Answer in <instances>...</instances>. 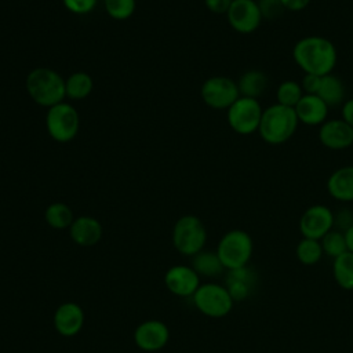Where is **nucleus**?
<instances>
[{"mask_svg": "<svg viewBox=\"0 0 353 353\" xmlns=\"http://www.w3.org/2000/svg\"><path fill=\"white\" fill-rule=\"evenodd\" d=\"M102 225L94 216L83 215L74 218L69 228L70 239L80 247H92L102 237Z\"/></svg>", "mask_w": 353, "mask_h": 353, "instance_id": "obj_17", "label": "nucleus"}, {"mask_svg": "<svg viewBox=\"0 0 353 353\" xmlns=\"http://www.w3.org/2000/svg\"><path fill=\"white\" fill-rule=\"evenodd\" d=\"M26 90L30 98L40 106L51 108L66 97L65 80L48 68H36L26 77Z\"/></svg>", "mask_w": 353, "mask_h": 353, "instance_id": "obj_3", "label": "nucleus"}, {"mask_svg": "<svg viewBox=\"0 0 353 353\" xmlns=\"http://www.w3.org/2000/svg\"><path fill=\"white\" fill-rule=\"evenodd\" d=\"M280 1H281V4H283L284 10L296 12V11L305 10V8L310 4L312 0H280Z\"/></svg>", "mask_w": 353, "mask_h": 353, "instance_id": "obj_36", "label": "nucleus"}, {"mask_svg": "<svg viewBox=\"0 0 353 353\" xmlns=\"http://www.w3.org/2000/svg\"><path fill=\"white\" fill-rule=\"evenodd\" d=\"M170 341V330L160 320H145L134 331V342L143 352H157Z\"/></svg>", "mask_w": 353, "mask_h": 353, "instance_id": "obj_13", "label": "nucleus"}, {"mask_svg": "<svg viewBox=\"0 0 353 353\" xmlns=\"http://www.w3.org/2000/svg\"><path fill=\"white\" fill-rule=\"evenodd\" d=\"M320 143L331 150H345L353 145V127L342 119H328L319 127Z\"/></svg>", "mask_w": 353, "mask_h": 353, "instance_id": "obj_14", "label": "nucleus"}, {"mask_svg": "<svg viewBox=\"0 0 353 353\" xmlns=\"http://www.w3.org/2000/svg\"><path fill=\"white\" fill-rule=\"evenodd\" d=\"M190 266L196 270V273L201 277H216L223 273L225 268L216 254V251L201 250L196 255L192 256Z\"/></svg>", "mask_w": 353, "mask_h": 353, "instance_id": "obj_22", "label": "nucleus"}, {"mask_svg": "<svg viewBox=\"0 0 353 353\" xmlns=\"http://www.w3.org/2000/svg\"><path fill=\"white\" fill-rule=\"evenodd\" d=\"M303 95L301 83L296 80H283L276 88V102L288 108H295Z\"/></svg>", "mask_w": 353, "mask_h": 353, "instance_id": "obj_27", "label": "nucleus"}, {"mask_svg": "<svg viewBox=\"0 0 353 353\" xmlns=\"http://www.w3.org/2000/svg\"><path fill=\"white\" fill-rule=\"evenodd\" d=\"M332 274L342 290L353 291V252L346 251L334 259Z\"/></svg>", "mask_w": 353, "mask_h": 353, "instance_id": "obj_23", "label": "nucleus"}, {"mask_svg": "<svg viewBox=\"0 0 353 353\" xmlns=\"http://www.w3.org/2000/svg\"><path fill=\"white\" fill-rule=\"evenodd\" d=\"M292 59L303 73L325 76L335 69L338 51L324 36H305L294 44Z\"/></svg>", "mask_w": 353, "mask_h": 353, "instance_id": "obj_1", "label": "nucleus"}, {"mask_svg": "<svg viewBox=\"0 0 353 353\" xmlns=\"http://www.w3.org/2000/svg\"><path fill=\"white\" fill-rule=\"evenodd\" d=\"M196 309L204 316L219 319L229 314L234 301L228 288L218 283H203L192 296Z\"/></svg>", "mask_w": 353, "mask_h": 353, "instance_id": "obj_6", "label": "nucleus"}, {"mask_svg": "<svg viewBox=\"0 0 353 353\" xmlns=\"http://www.w3.org/2000/svg\"><path fill=\"white\" fill-rule=\"evenodd\" d=\"M343 233H345V239H346L347 251L353 252V225L349 229H346Z\"/></svg>", "mask_w": 353, "mask_h": 353, "instance_id": "obj_37", "label": "nucleus"}, {"mask_svg": "<svg viewBox=\"0 0 353 353\" xmlns=\"http://www.w3.org/2000/svg\"><path fill=\"white\" fill-rule=\"evenodd\" d=\"M84 325V310L76 302L61 303L54 313L55 331L66 338L77 335Z\"/></svg>", "mask_w": 353, "mask_h": 353, "instance_id": "obj_15", "label": "nucleus"}, {"mask_svg": "<svg viewBox=\"0 0 353 353\" xmlns=\"http://www.w3.org/2000/svg\"><path fill=\"white\" fill-rule=\"evenodd\" d=\"M295 255L301 263L310 266V265H316L323 258L324 252H323L320 240L302 237L296 244Z\"/></svg>", "mask_w": 353, "mask_h": 353, "instance_id": "obj_26", "label": "nucleus"}, {"mask_svg": "<svg viewBox=\"0 0 353 353\" xmlns=\"http://www.w3.org/2000/svg\"><path fill=\"white\" fill-rule=\"evenodd\" d=\"M63 6L73 14H88L91 12L98 0H62Z\"/></svg>", "mask_w": 353, "mask_h": 353, "instance_id": "obj_31", "label": "nucleus"}, {"mask_svg": "<svg viewBox=\"0 0 353 353\" xmlns=\"http://www.w3.org/2000/svg\"><path fill=\"white\" fill-rule=\"evenodd\" d=\"M299 123L305 125H321L325 120H328V105L314 94H305L301 101L294 108Z\"/></svg>", "mask_w": 353, "mask_h": 353, "instance_id": "obj_16", "label": "nucleus"}, {"mask_svg": "<svg viewBox=\"0 0 353 353\" xmlns=\"http://www.w3.org/2000/svg\"><path fill=\"white\" fill-rule=\"evenodd\" d=\"M341 119L350 127H353V98L346 99L341 105Z\"/></svg>", "mask_w": 353, "mask_h": 353, "instance_id": "obj_35", "label": "nucleus"}, {"mask_svg": "<svg viewBox=\"0 0 353 353\" xmlns=\"http://www.w3.org/2000/svg\"><path fill=\"white\" fill-rule=\"evenodd\" d=\"M262 112L263 108L259 99L240 95L228 109V124L240 135H251L258 132Z\"/></svg>", "mask_w": 353, "mask_h": 353, "instance_id": "obj_7", "label": "nucleus"}, {"mask_svg": "<svg viewBox=\"0 0 353 353\" xmlns=\"http://www.w3.org/2000/svg\"><path fill=\"white\" fill-rule=\"evenodd\" d=\"M268 85H269V79L266 73L259 69L245 70L237 81L240 95L255 98V99H258L266 91Z\"/></svg>", "mask_w": 353, "mask_h": 353, "instance_id": "obj_20", "label": "nucleus"}, {"mask_svg": "<svg viewBox=\"0 0 353 353\" xmlns=\"http://www.w3.org/2000/svg\"><path fill=\"white\" fill-rule=\"evenodd\" d=\"M105 10L113 19L123 21L135 11V0H105Z\"/></svg>", "mask_w": 353, "mask_h": 353, "instance_id": "obj_29", "label": "nucleus"}, {"mask_svg": "<svg viewBox=\"0 0 353 353\" xmlns=\"http://www.w3.org/2000/svg\"><path fill=\"white\" fill-rule=\"evenodd\" d=\"M352 225H353V212H350L349 210L343 208V210L338 211L336 214H334V228L335 229L345 232Z\"/></svg>", "mask_w": 353, "mask_h": 353, "instance_id": "obj_33", "label": "nucleus"}, {"mask_svg": "<svg viewBox=\"0 0 353 353\" xmlns=\"http://www.w3.org/2000/svg\"><path fill=\"white\" fill-rule=\"evenodd\" d=\"M233 0H204L205 7L214 14H226Z\"/></svg>", "mask_w": 353, "mask_h": 353, "instance_id": "obj_34", "label": "nucleus"}, {"mask_svg": "<svg viewBox=\"0 0 353 353\" xmlns=\"http://www.w3.org/2000/svg\"><path fill=\"white\" fill-rule=\"evenodd\" d=\"M328 194L341 203L353 201V165L334 170L325 183Z\"/></svg>", "mask_w": 353, "mask_h": 353, "instance_id": "obj_19", "label": "nucleus"}, {"mask_svg": "<svg viewBox=\"0 0 353 353\" xmlns=\"http://www.w3.org/2000/svg\"><path fill=\"white\" fill-rule=\"evenodd\" d=\"M79 124V113L72 105L61 102L48 108L46 127L54 141L61 143L72 141L77 135Z\"/></svg>", "mask_w": 353, "mask_h": 353, "instance_id": "obj_8", "label": "nucleus"}, {"mask_svg": "<svg viewBox=\"0 0 353 353\" xmlns=\"http://www.w3.org/2000/svg\"><path fill=\"white\" fill-rule=\"evenodd\" d=\"M226 18L230 28L241 34L255 32L263 21L256 0H233Z\"/></svg>", "mask_w": 353, "mask_h": 353, "instance_id": "obj_10", "label": "nucleus"}, {"mask_svg": "<svg viewBox=\"0 0 353 353\" xmlns=\"http://www.w3.org/2000/svg\"><path fill=\"white\" fill-rule=\"evenodd\" d=\"M200 94L205 105L218 110H228L240 97L237 81L226 76H212L207 79L201 85Z\"/></svg>", "mask_w": 353, "mask_h": 353, "instance_id": "obj_9", "label": "nucleus"}, {"mask_svg": "<svg viewBox=\"0 0 353 353\" xmlns=\"http://www.w3.org/2000/svg\"><path fill=\"white\" fill-rule=\"evenodd\" d=\"M94 87V81L91 76L85 72H76L68 77L65 81L66 97L70 99H83L87 98Z\"/></svg>", "mask_w": 353, "mask_h": 353, "instance_id": "obj_24", "label": "nucleus"}, {"mask_svg": "<svg viewBox=\"0 0 353 353\" xmlns=\"http://www.w3.org/2000/svg\"><path fill=\"white\" fill-rule=\"evenodd\" d=\"M258 6L263 19H276L284 11L280 0H258Z\"/></svg>", "mask_w": 353, "mask_h": 353, "instance_id": "obj_30", "label": "nucleus"}, {"mask_svg": "<svg viewBox=\"0 0 353 353\" xmlns=\"http://www.w3.org/2000/svg\"><path fill=\"white\" fill-rule=\"evenodd\" d=\"M255 285H256V276L248 266L228 270V276L225 279V287L228 288L234 302L250 298L251 294L254 292Z\"/></svg>", "mask_w": 353, "mask_h": 353, "instance_id": "obj_18", "label": "nucleus"}, {"mask_svg": "<svg viewBox=\"0 0 353 353\" xmlns=\"http://www.w3.org/2000/svg\"><path fill=\"white\" fill-rule=\"evenodd\" d=\"M299 120L294 108L272 103L262 112L258 134L269 145H283L296 132Z\"/></svg>", "mask_w": 353, "mask_h": 353, "instance_id": "obj_2", "label": "nucleus"}, {"mask_svg": "<svg viewBox=\"0 0 353 353\" xmlns=\"http://www.w3.org/2000/svg\"><path fill=\"white\" fill-rule=\"evenodd\" d=\"M205 241L207 229L199 216L183 215L175 222L172 229V244L179 254L193 256L204 250Z\"/></svg>", "mask_w": 353, "mask_h": 353, "instance_id": "obj_5", "label": "nucleus"}, {"mask_svg": "<svg viewBox=\"0 0 353 353\" xmlns=\"http://www.w3.org/2000/svg\"><path fill=\"white\" fill-rule=\"evenodd\" d=\"M321 77L323 76L303 73V77L301 80V87L303 90V92L305 94H314V95H317L319 88H320V83H321Z\"/></svg>", "mask_w": 353, "mask_h": 353, "instance_id": "obj_32", "label": "nucleus"}, {"mask_svg": "<svg viewBox=\"0 0 353 353\" xmlns=\"http://www.w3.org/2000/svg\"><path fill=\"white\" fill-rule=\"evenodd\" d=\"M317 95L328 105V108H335L346 101V88L343 81L334 73L321 77L320 88Z\"/></svg>", "mask_w": 353, "mask_h": 353, "instance_id": "obj_21", "label": "nucleus"}, {"mask_svg": "<svg viewBox=\"0 0 353 353\" xmlns=\"http://www.w3.org/2000/svg\"><path fill=\"white\" fill-rule=\"evenodd\" d=\"M44 219L48 226L52 229H66L70 228L72 222L74 221L72 208L65 203H52L46 208Z\"/></svg>", "mask_w": 353, "mask_h": 353, "instance_id": "obj_25", "label": "nucleus"}, {"mask_svg": "<svg viewBox=\"0 0 353 353\" xmlns=\"http://www.w3.org/2000/svg\"><path fill=\"white\" fill-rule=\"evenodd\" d=\"M167 290L181 298H192L200 287V276L189 265H174L164 274Z\"/></svg>", "mask_w": 353, "mask_h": 353, "instance_id": "obj_12", "label": "nucleus"}, {"mask_svg": "<svg viewBox=\"0 0 353 353\" xmlns=\"http://www.w3.org/2000/svg\"><path fill=\"white\" fill-rule=\"evenodd\" d=\"M334 229V212L324 204L307 207L299 218V232L302 237L321 240Z\"/></svg>", "mask_w": 353, "mask_h": 353, "instance_id": "obj_11", "label": "nucleus"}, {"mask_svg": "<svg viewBox=\"0 0 353 353\" xmlns=\"http://www.w3.org/2000/svg\"><path fill=\"white\" fill-rule=\"evenodd\" d=\"M215 251L223 268L233 270L248 265L254 252V241L245 230L232 229L221 237Z\"/></svg>", "mask_w": 353, "mask_h": 353, "instance_id": "obj_4", "label": "nucleus"}, {"mask_svg": "<svg viewBox=\"0 0 353 353\" xmlns=\"http://www.w3.org/2000/svg\"><path fill=\"white\" fill-rule=\"evenodd\" d=\"M321 247H323V252L324 255L335 259L339 255H342L343 252L347 251V245H346V239H345V233L342 230L338 229H331L321 240Z\"/></svg>", "mask_w": 353, "mask_h": 353, "instance_id": "obj_28", "label": "nucleus"}]
</instances>
